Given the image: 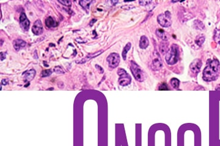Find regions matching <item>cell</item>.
I'll return each mask as SVG.
<instances>
[{
	"mask_svg": "<svg viewBox=\"0 0 220 146\" xmlns=\"http://www.w3.org/2000/svg\"><path fill=\"white\" fill-rule=\"evenodd\" d=\"M220 73V63L217 59H208L207 66L203 71V79L205 81L211 82L216 80Z\"/></svg>",
	"mask_w": 220,
	"mask_h": 146,
	"instance_id": "cell-1",
	"label": "cell"
},
{
	"mask_svg": "<svg viewBox=\"0 0 220 146\" xmlns=\"http://www.w3.org/2000/svg\"><path fill=\"white\" fill-rule=\"evenodd\" d=\"M20 25L24 31H28L30 27V21L28 19L25 13L22 12L20 17Z\"/></svg>",
	"mask_w": 220,
	"mask_h": 146,
	"instance_id": "cell-8",
	"label": "cell"
},
{
	"mask_svg": "<svg viewBox=\"0 0 220 146\" xmlns=\"http://www.w3.org/2000/svg\"><path fill=\"white\" fill-rule=\"evenodd\" d=\"M131 47H132V44H131V43L129 42L127 44V45H125V46L124 47V48L123 49V51H122V55L123 59H124V60H126V58H127V52L129 51L130 50Z\"/></svg>",
	"mask_w": 220,
	"mask_h": 146,
	"instance_id": "cell-18",
	"label": "cell"
},
{
	"mask_svg": "<svg viewBox=\"0 0 220 146\" xmlns=\"http://www.w3.org/2000/svg\"><path fill=\"white\" fill-rule=\"evenodd\" d=\"M204 42H205V38L204 37H200L199 38H197L196 41H195L196 43L198 46H201L202 45Z\"/></svg>",
	"mask_w": 220,
	"mask_h": 146,
	"instance_id": "cell-23",
	"label": "cell"
},
{
	"mask_svg": "<svg viewBox=\"0 0 220 146\" xmlns=\"http://www.w3.org/2000/svg\"><path fill=\"white\" fill-rule=\"evenodd\" d=\"M139 4L141 6H147V5H149L150 3H152V1H139Z\"/></svg>",
	"mask_w": 220,
	"mask_h": 146,
	"instance_id": "cell-27",
	"label": "cell"
},
{
	"mask_svg": "<svg viewBox=\"0 0 220 146\" xmlns=\"http://www.w3.org/2000/svg\"><path fill=\"white\" fill-rule=\"evenodd\" d=\"M54 71L57 74H64L65 72L64 71V70H62V68L60 66H55L54 68Z\"/></svg>",
	"mask_w": 220,
	"mask_h": 146,
	"instance_id": "cell-25",
	"label": "cell"
},
{
	"mask_svg": "<svg viewBox=\"0 0 220 146\" xmlns=\"http://www.w3.org/2000/svg\"><path fill=\"white\" fill-rule=\"evenodd\" d=\"M96 68H97V69L98 68V70H101V73H103V71H103V69L102 68H101V66H99V65H96Z\"/></svg>",
	"mask_w": 220,
	"mask_h": 146,
	"instance_id": "cell-29",
	"label": "cell"
},
{
	"mask_svg": "<svg viewBox=\"0 0 220 146\" xmlns=\"http://www.w3.org/2000/svg\"><path fill=\"white\" fill-rule=\"evenodd\" d=\"M194 27H196L197 29H198V30L202 31L205 28V26L202 23V22H201V21L199 20L194 21Z\"/></svg>",
	"mask_w": 220,
	"mask_h": 146,
	"instance_id": "cell-20",
	"label": "cell"
},
{
	"mask_svg": "<svg viewBox=\"0 0 220 146\" xmlns=\"http://www.w3.org/2000/svg\"><path fill=\"white\" fill-rule=\"evenodd\" d=\"M117 74L119 76L118 82L120 85L125 86L131 83V81H132L131 76L123 68H119L117 71Z\"/></svg>",
	"mask_w": 220,
	"mask_h": 146,
	"instance_id": "cell-5",
	"label": "cell"
},
{
	"mask_svg": "<svg viewBox=\"0 0 220 146\" xmlns=\"http://www.w3.org/2000/svg\"><path fill=\"white\" fill-rule=\"evenodd\" d=\"M0 55H1V61L4 60V59H6V52H1V54H0Z\"/></svg>",
	"mask_w": 220,
	"mask_h": 146,
	"instance_id": "cell-28",
	"label": "cell"
},
{
	"mask_svg": "<svg viewBox=\"0 0 220 146\" xmlns=\"http://www.w3.org/2000/svg\"><path fill=\"white\" fill-rule=\"evenodd\" d=\"M169 89L167 88V83L165 82L162 83L160 85V86H159V90H168Z\"/></svg>",
	"mask_w": 220,
	"mask_h": 146,
	"instance_id": "cell-26",
	"label": "cell"
},
{
	"mask_svg": "<svg viewBox=\"0 0 220 146\" xmlns=\"http://www.w3.org/2000/svg\"><path fill=\"white\" fill-rule=\"evenodd\" d=\"M179 57V51L178 46L173 44L168 51L166 54L165 60L169 65H174L177 63Z\"/></svg>",
	"mask_w": 220,
	"mask_h": 146,
	"instance_id": "cell-2",
	"label": "cell"
},
{
	"mask_svg": "<svg viewBox=\"0 0 220 146\" xmlns=\"http://www.w3.org/2000/svg\"><path fill=\"white\" fill-rule=\"evenodd\" d=\"M104 52L103 51V50H100L99 51L95 52V53H92V54H88L87 56H86L84 57V58H83V59H81V60H78V61H76V62L78 64H83L86 63V62H88V61H89L90 60H91L92 59L95 58V57L98 56V55H100L101 54V53H103V52Z\"/></svg>",
	"mask_w": 220,
	"mask_h": 146,
	"instance_id": "cell-12",
	"label": "cell"
},
{
	"mask_svg": "<svg viewBox=\"0 0 220 146\" xmlns=\"http://www.w3.org/2000/svg\"><path fill=\"white\" fill-rule=\"evenodd\" d=\"M171 84L172 87L174 88L177 89V88H179V86L180 81L176 78H173L171 80Z\"/></svg>",
	"mask_w": 220,
	"mask_h": 146,
	"instance_id": "cell-21",
	"label": "cell"
},
{
	"mask_svg": "<svg viewBox=\"0 0 220 146\" xmlns=\"http://www.w3.org/2000/svg\"><path fill=\"white\" fill-rule=\"evenodd\" d=\"M106 60H107L109 68L113 69L116 68L119 65L120 56L117 53L113 52V53H111L108 55Z\"/></svg>",
	"mask_w": 220,
	"mask_h": 146,
	"instance_id": "cell-7",
	"label": "cell"
},
{
	"mask_svg": "<svg viewBox=\"0 0 220 146\" xmlns=\"http://www.w3.org/2000/svg\"><path fill=\"white\" fill-rule=\"evenodd\" d=\"M45 25L48 28H52V27H56L57 23L56 21L52 17H48L45 20Z\"/></svg>",
	"mask_w": 220,
	"mask_h": 146,
	"instance_id": "cell-16",
	"label": "cell"
},
{
	"mask_svg": "<svg viewBox=\"0 0 220 146\" xmlns=\"http://www.w3.org/2000/svg\"><path fill=\"white\" fill-rule=\"evenodd\" d=\"M157 21L160 26L163 27H168L171 26V15L170 12L166 11L165 14H161L157 17Z\"/></svg>",
	"mask_w": 220,
	"mask_h": 146,
	"instance_id": "cell-4",
	"label": "cell"
},
{
	"mask_svg": "<svg viewBox=\"0 0 220 146\" xmlns=\"http://www.w3.org/2000/svg\"><path fill=\"white\" fill-rule=\"evenodd\" d=\"M92 3V1H84V0L79 1L80 6H81V7L86 11H89V9L90 4H91V3Z\"/></svg>",
	"mask_w": 220,
	"mask_h": 146,
	"instance_id": "cell-19",
	"label": "cell"
},
{
	"mask_svg": "<svg viewBox=\"0 0 220 146\" xmlns=\"http://www.w3.org/2000/svg\"><path fill=\"white\" fill-rule=\"evenodd\" d=\"M155 32H156V35L158 36L159 38H160L162 40L165 41V42H166V41L168 40L169 38L168 34H167L165 31L163 30V29H157Z\"/></svg>",
	"mask_w": 220,
	"mask_h": 146,
	"instance_id": "cell-15",
	"label": "cell"
},
{
	"mask_svg": "<svg viewBox=\"0 0 220 146\" xmlns=\"http://www.w3.org/2000/svg\"><path fill=\"white\" fill-rule=\"evenodd\" d=\"M130 68L136 80L142 82L146 79V75L145 73L142 71L141 67L137 63H135L134 61H130Z\"/></svg>",
	"mask_w": 220,
	"mask_h": 146,
	"instance_id": "cell-3",
	"label": "cell"
},
{
	"mask_svg": "<svg viewBox=\"0 0 220 146\" xmlns=\"http://www.w3.org/2000/svg\"><path fill=\"white\" fill-rule=\"evenodd\" d=\"M159 49H160V52L163 55L166 54L169 50L168 43H166V42H165V41L163 42H162L160 45Z\"/></svg>",
	"mask_w": 220,
	"mask_h": 146,
	"instance_id": "cell-17",
	"label": "cell"
},
{
	"mask_svg": "<svg viewBox=\"0 0 220 146\" xmlns=\"http://www.w3.org/2000/svg\"><path fill=\"white\" fill-rule=\"evenodd\" d=\"M149 41L148 38L145 35H142L139 40V47L142 50H145L149 46Z\"/></svg>",
	"mask_w": 220,
	"mask_h": 146,
	"instance_id": "cell-14",
	"label": "cell"
},
{
	"mask_svg": "<svg viewBox=\"0 0 220 146\" xmlns=\"http://www.w3.org/2000/svg\"><path fill=\"white\" fill-rule=\"evenodd\" d=\"M32 32L36 35H40L43 33V24L40 20H37L34 22L32 27Z\"/></svg>",
	"mask_w": 220,
	"mask_h": 146,
	"instance_id": "cell-9",
	"label": "cell"
},
{
	"mask_svg": "<svg viewBox=\"0 0 220 146\" xmlns=\"http://www.w3.org/2000/svg\"><path fill=\"white\" fill-rule=\"evenodd\" d=\"M36 75V71L34 69L32 68L30 70H27L26 71H24L22 74V77L23 78L24 81L25 82H30L32 80H33L34 77Z\"/></svg>",
	"mask_w": 220,
	"mask_h": 146,
	"instance_id": "cell-11",
	"label": "cell"
},
{
	"mask_svg": "<svg viewBox=\"0 0 220 146\" xmlns=\"http://www.w3.org/2000/svg\"><path fill=\"white\" fill-rule=\"evenodd\" d=\"M58 2L61 3V4H62V5H64V6H67V7H70L72 5V3L71 1H69V0H62V1H60V0H58Z\"/></svg>",
	"mask_w": 220,
	"mask_h": 146,
	"instance_id": "cell-24",
	"label": "cell"
},
{
	"mask_svg": "<svg viewBox=\"0 0 220 146\" xmlns=\"http://www.w3.org/2000/svg\"><path fill=\"white\" fill-rule=\"evenodd\" d=\"M52 72L50 70H43L41 73V77H48L49 75L52 74Z\"/></svg>",
	"mask_w": 220,
	"mask_h": 146,
	"instance_id": "cell-22",
	"label": "cell"
},
{
	"mask_svg": "<svg viewBox=\"0 0 220 146\" xmlns=\"http://www.w3.org/2000/svg\"><path fill=\"white\" fill-rule=\"evenodd\" d=\"M27 45V42H24L22 39H16L13 42V46L17 51H19L20 50L23 48Z\"/></svg>",
	"mask_w": 220,
	"mask_h": 146,
	"instance_id": "cell-13",
	"label": "cell"
},
{
	"mask_svg": "<svg viewBox=\"0 0 220 146\" xmlns=\"http://www.w3.org/2000/svg\"><path fill=\"white\" fill-rule=\"evenodd\" d=\"M163 67V62L161 59L160 55L158 52H155L154 53L153 58L152 59V63H151V69L154 71L160 70Z\"/></svg>",
	"mask_w": 220,
	"mask_h": 146,
	"instance_id": "cell-6",
	"label": "cell"
},
{
	"mask_svg": "<svg viewBox=\"0 0 220 146\" xmlns=\"http://www.w3.org/2000/svg\"><path fill=\"white\" fill-rule=\"evenodd\" d=\"M202 65V62L201 59H195L191 62V65H190V69L193 73L198 74L199 73L200 70H201Z\"/></svg>",
	"mask_w": 220,
	"mask_h": 146,
	"instance_id": "cell-10",
	"label": "cell"
}]
</instances>
